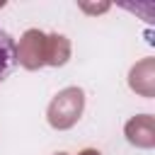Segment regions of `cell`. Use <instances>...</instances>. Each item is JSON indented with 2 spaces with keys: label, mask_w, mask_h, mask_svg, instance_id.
I'll use <instances>...</instances> for the list:
<instances>
[{
  "label": "cell",
  "mask_w": 155,
  "mask_h": 155,
  "mask_svg": "<svg viewBox=\"0 0 155 155\" xmlns=\"http://www.w3.org/2000/svg\"><path fill=\"white\" fill-rule=\"evenodd\" d=\"M68 56H70V44L65 36L61 34L46 36L39 29L24 31L17 46V61L29 70L41 68V65H63Z\"/></svg>",
  "instance_id": "6da1fadb"
},
{
  "label": "cell",
  "mask_w": 155,
  "mask_h": 155,
  "mask_svg": "<svg viewBox=\"0 0 155 155\" xmlns=\"http://www.w3.org/2000/svg\"><path fill=\"white\" fill-rule=\"evenodd\" d=\"M82 107H85L82 90L80 87H65L48 104V124L53 128H70L80 119Z\"/></svg>",
  "instance_id": "7a4b0ae2"
},
{
  "label": "cell",
  "mask_w": 155,
  "mask_h": 155,
  "mask_svg": "<svg viewBox=\"0 0 155 155\" xmlns=\"http://www.w3.org/2000/svg\"><path fill=\"white\" fill-rule=\"evenodd\" d=\"M126 138L133 143V145H140V148H153L155 145V124H153V116L143 114V116H136L126 124Z\"/></svg>",
  "instance_id": "3957f363"
},
{
  "label": "cell",
  "mask_w": 155,
  "mask_h": 155,
  "mask_svg": "<svg viewBox=\"0 0 155 155\" xmlns=\"http://www.w3.org/2000/svg\"><path fill=\"white\" fill-rule=\"evenodd\" d=\"M131 87L145 97H153V58L140 61L131 70Z\"/></svg>",
  "instance_id": "277c9868"
},
{
  "label": "cell",
  "mask_w": 155,
  "mask_h": 155,
  "mask_svg": "<svg viewBox=\"0 0 155 155\" xmlns=\"http://www.w3.org/2000/svg\"><path fill=\"white\" fill-rule=\"evenodd\" d=\"M15 63H17V44L5 29H0V82L12 73Z\"/></svg>",
  "instance_id": "5b68a950"
},
{
  "label": "cell",
  "mask_w": 155,
  "mask_h": 155,
  "mask_svg": "<svg viewBox=\"0 0 155 155\" xmlns=\"http://www.w3.org/2000/svg\"><path fill=\"white\" fill-rule=\"evenodd\" d=\"M80 155H99L97 150H85V153H80Z\"/></svg>",
  "instance_id": "8992f818"
},
{
  "label": "cell",
  "mask_w": 155,
  "mask_h": 155,
  "mask_svg": "<svg viewBox=\"0 0 155 155\" xmlns=\"http://www.w3.org/2000/svg\"><path fill=\"white\" fill-rule=\"evenodd\" d=\"M58 155H65V153H58Z\"/></svg>",
  "instance_id": "52a82bcc"
}]
</instances>
